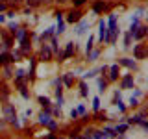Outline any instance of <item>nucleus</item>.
<instances>
[{
	"label": "nucleus",
	"instance_id": "obj_1",
	"mask_svg": "<svg viewBox=\"0 0 148 139\" xmlns=\"http://www.w3.org/2000/svg\"><path fill=\"white\" fill-rule=\"evenodd\" d=\"M4 115H6V119L9 120V124H13V126H21V122L17 120V115H15L13 106H9V104L4 106Z\"/></svg>",
	"mask_w": 148,
	"mask_h": 139
},
{
	"label": "nucleus",
	"instance_id": "obj_2",
	"mask_svg": "<svg viewBox=\"0 0 148 139\" xmlns=\"http://www.w3.org/2000/svg\"><path fill=\"white\" fill-rule=\"evenodd\" d=\"M82 21V11L78 8L71 9V11L67 13V22H71V24H74V22H80Z\"/></svg>",
	"mask_w": 148,
	"mask_h": 139
},
{
	"label": "nucleus",
	"instance_id": "obj_3",
	"mask_svg": "<svg viewBox=\"0 0 148 139\" xmlns=\"http://www.w3.org/2000/svg\"><path fill=\"white\" fill-rule=\"evenodd\" d=\"M98 39L102 43H106V39H108V22L106 21L98 22Z\"/></svg>",
	"mask_w": 148,
	"mask_h": 139
},
{
	"label": "nucleus",
	"instance_id": "obj_4",
	"mask_svg": "<svg viewBox=\"0 0 148 139\" xmlns=\"http://www.w3.org/2000/svg\"><path fill=\"white\" fill-rule=\"evenodd\" d=\"M72 54H74V43H67V46H65V52L59 54V58H61V61H63V59L72 58Z\"/></svg>",
	"mask_w": 148,
	"mask_h": 139
},
{
	"label": "nucleus",
	"instance_id": "obj_5",
	"mask_svg": "<svg viewBox=\"0 0 148 139\" xmlns=\"http://www.w3.org/2000/svg\"><path fill=\"white\" fill-rule=\"evenodd\" d=\"M108 9V4L104 2V0H96L95 4H92V11L95 13H102V11H106Z\"/></svg>",
	"mask_w": 148,
	"mask_h": 139
},
{
	"label": "nucleus",
	"instance_id": "obj_6",
	"mask_svg": "<svg viewBox=\"0 0 148 139\" xmlns=\"http://www.w3.org/2000/svg\"><path fill=\"white\" fill-rule=\"evenodd\" d=\"M50 58H52V48H50L48 45H43V48H41V59H43V61H48Z\"/></svg>",
	"mask_w": 148,
	"mask_h": 139
},
{
	"label": "nucleus",
	"instance_id": "obj_7",
	"mask_svg": "<svg viewBox=\"0 0 148 139\" xmlns=\"http://www.w3.org/2000/svg\"><path fill=\"white\" fill-rule=\"evenodd\" d=\"M119 65H122V67H128V69H133V71L137 69V63L132 61L130 58H120V59H119Z\"/></svg>",
	"mask_w": 148,
	"mask_h": 139
},
{
	"label": "nucleus",
	"instance_id": "obj_8",
	"mask_svg": "<svg viewBox=\"0 0 148 139\" xmlns=\"http://www.w3.org/2000/svg\"><path fill=\"white\" fill-rule=\"evenodd\" d=\"M113 104L119 108V111H120V113H124V111H126V106H124V102L120 100V93H119V91L115 93V100H113Z\"/></svg>",
	"mask_w": 148,
	"mask_h": 139
},
{
	"label": "nucleus",
	"instance_id": "obj_9",
	"mask_svg": "<svg viewBox=\"0 0 148 139\" xmlns=\"http://www.w3.org/2000/svg\"><path fill=\"white\" fill-rule=\"evenodd\" d=\"M35 65H37V59L32 58V61H30V71H28V74H26V80H34V78H35Z\"/></svg>",
	"mask_w": 148,
	"mask_h": 139
},
{
	"label": "nucleus",
	"instance_id": "obj_10",
	"mask_svg": "<svg viewBox=\"0 0 148 139\" xmlns=\"http://www.w3.org/2000/svg\"><path fill=\"white\" fill-rule=\"evenodd\" d=\"M146 30H148L146 26H141V24H139V28H137V30H135V34H133L132 37H133V39H137V41H141L143 37L146 35Z\"/></svg>",
	"mask_w": 148,
	"mask_h": 139
},
{
	"label": "nucleus",
	"instance_id": "obj_11",
	"mask_svg": "<svg viewBox=\"0 0 148 139\" xmlns=\"http://www.w3.org/2000/svg\"><path fill=\"white\" fill-rule=\"evenodd\" d=\"M120 85H122V89H130V87H133V76H132V74L124 76L122 82H120Z\"/></svg>",
	"mask_w": 148,
	"mask_h": 139
},
{
	"label": "nucleus",
	"instance_id": "obj_12",
	"mask_svg": "<svg viewBox=\"0 0 148 139\" xmlns=\"http://www.w3.org/2000/svg\"><path fill=\"white\" fill-rule=\"evenodd\" d=\"M8 63H13L11 54H8V52H0V65H8Z\"/></svg>",
	"mask_w": 148,
	"mask_h": 139
},
{
	"label": "nucleus",
	"instance_id": "obj_13",
	"mask_svg": "<svg viewBox=\"0 0 148 139\" xmlns=\"http://www.w3.org/2000/svg\"><path fill=\"white\" fill-rule=\"evenodd\" d=\"M50 120H52V119H50V111L48 109H45L43 113H39V122L41 124H48Z\"/></svg>",
	"mask_w": 148,
	"mask_h": 139
},
{
	"label": "nucleus",
	"instance_id": "obj_14",
	"mask_svg": "<svg viewBox=\"0 0 148 139\" xmlns=\"http://www.w3.org/2000/svg\"><path fill=\"white\" fill-rule=\"evenodd\" d=\"M30 46H32V45H30V39H28V35L24 37V39H21V52H22V54H26L28 50H30Z\"/></svg>",
	"mask_w": 148,
	"mask_h": 139
},
{
	"label": "nucleus",
	"instance_id": "obj_15",
	"mask_svg": "<svg viewBox=\"0 0 148 139\" xmlns=\"http://www.w3.org/2000/svg\"><path fill=\"white\" fill-rule=\"evenodd\" d=\"M119 78V65H111L109 67V80L113 82V80H117Z\"/></svg>",
	"mask_w": 148,
	"mask_h": 139
},
{
	"label": "nucleus",
	"instance_id": "obj_16",
	"mask_svg": "<svg viewBox=\"0 0 148 139\" xmlns=\"http://www.w3.org/2000/svg\"><path fill=\"white\" fill-rule=\"evenodd\" d=\"M133 54H135L137 59H143V58H145V48H143V45H135V48H133Z\"/></svg>",
	"mask_w": 148,
	"mask_h": 139
},
{
	"label": "nucleus",
	"instance_id": "obj_17",
	"mask_svg": "<svg viewBox=\"0 0 148 139\" xmlns=\"http://www.w3.org/2000/svg\"><path fill=\"white\" fill-rule=\"evenodd\" d=\"M143 119H145V115H143V113H139V115H133V117H128L126 120H128V124H139Z\"/></svg>",
	"mask_w": 148,
	"mask_h": 139
},
{
	"label": "nucleus",
	"instance_id": "obj_18",
	"mask_svg": "<svg viewBox=\"0 0 148 139\" xmlns=\"http://www.w3.org/2000/svg\"><path fill=\"white\" fill-rule=\"evenodd\" d=\"M13 35H15L17 39L21 41V39H24V37L28 35V32H26V28H17V30H15V34H13Z\"/></svg>",
	"mask_w": 148,
	"mask_h": 139
},
{
	"label": "nucleus",
	"instance_id": "obj_19",
	"mask_svg": "<svg viewBox=\"0 0 148 139\" xmlns=\"http://www.w3.org/2000/svg\"><path fill=\"white\" fill-rule=\"evenodd\" d=\"M87 26H89V22H85V21H82L80 22V26L76 28V34L78 35H82V34H85V30H87Z\"/></svg>",
	"mask_w": 148,
	"mask_h": 139
},
{
	"label": "nucleus",
	"instance_id": "obj_20",
	"mask_svg": "<svg viewBox=\"0 0 148 139\" xmlns=\"http://www.w3.org/2000/svg\"><path fill=\"white\" fill-rule=\"evenodd\" d=\"M13 46V37H4V43H2V50H8Z\"/></svg>",
	"mask_w": 148,
	"mask_h": 139
},
{
	"label": "nucleus",
	"instance_id": "obj_21",
	"mask_svg": "<svg viewBox=\"0 0 148 139\" xmlns=\"http://www.w3.org/2000/svg\"><path fill=\"white\" fill-rule=\"evenodd\" d=\"M39 104L43 106L45 109H48V111H50V98H46V96H39Z\"/></svg>",
	"mask_w": 148,
	"mask_h": 139
},
{
	"label": "nucleus",
	"instance_id": "obj_22",
	"mask_svg": "<svg viewBox=\"0 0 148 139\" xmlns=\"http://www.w3.org/2000/svg\"><path fill=\"white\" fill-rule=\"evenodd\" d=\"M54 32H56V28H48V30H45L43 35H41V39H48V37H52Z\"/></svg>",
	"mask_w": 148,
	"mask_h": 139
},
{
	"label": "nucleus",
	"instance_id": "obj_23",
	"mask_svg": "<svg viewBox=\"0 0 148 139\" xmlns=\"http://www.w3.org/2000/svg\"><path fill=\"white\" fill-rule=\"evenodd\" d=\"M18 91H21V95L24 96V98H30V93L26 91V85H24V83H18Z\"/></svg>",
	"mask_w": 148,
	"mask_h": 139
},
{
	"label": "nucleus",
	"instance_id": "obj_24",
	"mask_svg": "<svg viewBox=\"0 0 148 139\" xmlns=\"http://www.w3.org/2000/svg\"><path fill=\"white\" fill-rule=\"evenodd\" d=\"M98 72H100V69H92V71H89L87 74H83V80H87V78H95Z\"/></svg>",
	"mask_w": 148,
	"mask_h": 139
},
{
	"label": "nucleus",
	"instance_id": "obj_25",
	"mask_svg": "<svg viewBox=\"0 0 148 139\" xmlns=\"http://www.w3.org/2000/svg\"><path fill=\"white\" fill-rule=\"evenodd\" d=\"M92 139H108V133L106 132H95L92 133Z\"/></svg>",
	"mask_w": 148,
	"mask_h": 139
},
{
	"label": "nucleus",
	"instance_id": "obj_26",
	"mask_svg": "<svg viewBox=\"0 0 148 139\" xmlns=\"http://www.w3.org/2000/svg\"><path fill=\"white\" fill-rule=\"evenodd\" d=\"M106 87H108V82H106V80H98V93H104Z\"/></svg>",
	"mask_w": 148,
	"mask_h": 139
},
{
	"label": "nucleus",
	"instance_id": "obj_27",
	"mask_svg": "<svg viewBox=\"0 0 148 139\" xmlns=\"http://www.w3.org/2000/svg\"><path fill=\"white\" fill-rule=\"evenodd\" d=\"M98 56H100V52H98V50H91V52H89V54H87V58H89V59H91V61H95V59H96V58H98Z\"/></svg>",
	"mask_w": 148,
	"mask_h": 139
},
{
	"label": "nucleus",
	"instance_id": "obj_28",
	"mask_svg": "<svg viewBox=\"0 0 148 139\" xmlns=\"http://www.w3.org/2000/svg\"><path fill=\"white\" fill-rule=\"evenodd\" d=\"M92 109H95V111L100 109V98H98V96H95V98H92Z\"/></svg>",
	"mask_w": 148,
	"mask_h": 139
},
{
	"label": "nucleus",
	"instance_id": "obj_29",
	"mask_svg": "<svg viewBox=\"0 0 148 139\" xmlns=\"http://www.w3.org/2000/svg\"><path fill=\"white\" fill-rule=\"evenodd\" d=\"M126 130H128V124H120V126L115 128V133H124Z\"/></svg>",
	"mask_w": 148,
	"mask_h": 139
},
{
	"label": "nucleus",
	"instance_id": "obj_30",
	"mask_svg": "<svg viewBox=\"0 0 148 139\" xmlns=\"http://www.w3.org/2000/svg\"><path fill=\"white\" fill-rule=\"evenodd\" d=\"M132 39H133V37H132V34L128 32V34L124 35V46H130V45H132Z\"/></svg>",
	"mask_w": 148,
	"mask_h": 139
},
{
	"label": "nucleus",
	"instance_id": "obj_31",
	"mask_svg": "<svg viewBox=\"0 0 148 139\" xmlns=\"http://www.w3.org/2000/svg\"><path fill=\"white\" fill-rule=\"evenodd\" d=\"M63 83H65V85H69V87L72 85V76H71V74H65V78H63Z\"/></svg>",
	"mask_w": 148,
	"mask_h": 139
},
{
	"label": "nucleus",
	"instance_id": "obj_32",
	"mask_svg": "<svg viewBox=\"0 0 148 139\" xmlns=\"http://www.w3.org/2000/svg\"><path fill=\"white\" fill-rule=\"evenodd\" d=\"M80 95L82 96H87V85H85V82L80 83Z\"/></svg>",
	"mask_w": 148,
	"mask_h": 139
},
{
	"label": "nucleus",
	"instance_id": "obj_33",
	"mask_svg": "<svg viewBox=\"0 0 148 139\" xmlns=\"http://www.w3.org/2000/svg\"><path fill=\"white\" fill-rule=\"evenodd\" d=\"M92 41H95V39H92V37H89V41H87V46H85V52H87V54L92 50Z\"/></svg>",
	"mask_w": 148,
	"mask_h": 139
},
{
	"label": "nucleus",
	"instance_id": "obj_34",
	"mask_svg": "<svg viewBox=\"0 0 148 139\" xmlns=\"http://www.w3.org/2000/svg\"><path fill=\"white\" fill-rule=\"evenodd\" d=\"M46 126H48L50 130H52V132H56V130H58V124H56V120H50V122L46 124Z\"/></svg>",
	"mask_w": 148,
	"mask_h": 139
},
{
	"label": "nucleus",
	"instance_id": "obj_35",
	"mask_svg": "<svg viewBox=\"0 0 148 139\" xmlns=\"http://www.w3.org/2000/svg\"><path fill=\"white\" fill-rule=\"evenodd\" d=\"M87 0H72V4H74V8H80V6H83Z\"/></svg>",
	"mask_w": 148,
	"mask_h": 139
},
{
	"label": "nucleus",
	"instance_id": "obj_36",
	"mask_svg": "<svg viewBox=\"0 0 148 139\" xmlns=\"http://www.w3.org/2000/svg\"><path fill=\"white\" fill-rule=\"evenodd\" d=\"M39 4H41V0H28V6H32V8L39 6Z\"/></svg>",
	"mask_w": 148,
	"mask_h": 139
},
{
	"label": "nucleus",
	"instance_id": "obj_37",
	"mask_svg": "<svg viewBox=\"0 0 148 139\" xmlns=\"http://www.w3.org/2000/svg\"><path fill=\"white\" fill-rule=\"evenodd\" d=\"M76 111H78V115H83V113H85V106H83V104H80Z\"/></svg>",
	"mask_w": 148,
	"mask_h": 139
},
{
	"label": "nucleus",
	"instance_id": "obj_38",
	"mask_svg": "<svg viewBox=\"0 0 148 139\" xmlns=\"http://www.w3.org/2000/svg\"><path fill=\"white\" fill-rule=\"evenodd\" d=\"M6 67V76H13V72H11V67L9 65H4Z\"/></svg>",
	"mask_w": 148,
	"mask_h": 139
},
{
	"label": "nucleus",
	"instance_id": "obj_39",
	"mask_svg": "<svg viewBox=\"0 0 148 139\" xmlns=\"http://www.w3.org/2000/svg\"><path fill=\"white\" fill-rule=\"evenodd\" d=\"M52 50L58 52V41H56V39H52Z\"/></svg>",
	"mask_w": 148,
	"mask_h": 139
},
{
	"label": "nucleus",
	"instance_id": "obj_40",
	"mask_svg": "<svg viewBox=\"0 0 148 139\" xmlns=\"http://www.w3.org/2000/svg\"><path fill=\"white\" fill-rule=\"evenodd\" d=\"M45 139H58L56 133H48V136H45Z\"/></svg>",
	"mask_w": 148,
	"mask_h": 139
},
{
	"label": "nucleus",
	"instance_id": "obj_41",
	"mask_svg": "<svg viewBox=\"0 0 148 139\" xmlns=\"http://www.w3.org/2000/svg\"><path fill=\"white\" fill-rule=\"evenodd\" d=\"M71 117H72V119H78V111H76V109L71 111Z\"/></svg>",
	"mask_w": 148,
	"mask_h": 139
},
{
	"label": "nucleus",
	"instance_id": "obj_42",
	"mask_svg": "<svg viewBox=\"0 0 148 139\" xmlns=\"http://www.w3.org/2000/svg\"><path fill=\"white\" fill-rule=\"evenodd\" d=\"M96 119H98V120H106V115L104 113H98V115H96Z\"/></svg>",
	"mask_w": 148,
	"mask_h": 139
},
{
	"label": "nucleus",
	"instance_id": "obj_43",
	"mask_svg": "<svg viewBox=\"0 0 148 139\" xmlns=\"http://www.w3.org/2000/svg\"><path fill=\"white\" fill-rule=\"evenodd\" d=\"M139 124H141V126H143V128H148V122H146V120H145V119H143V120H141V122H139Z\"/></svg>",
	"mask_w": 148,
	"mask_h": 139
},
{
	"label": "nucleus",
	"instance_id": "obj_44",
	"mask_svg": "<svg viewBox=\"0 0 148 139\" xmlns=\"http://www.w3.org/2000/svg\"><path fill=\"white\" fill-rule=\"evenodd\" d=\"M130 104H132V106H135V104H137V98H133V96H132V98H130Z\"/></svg>",
	"mask_w": 148,
	"mask_h": 139
},
{
	"label": "nucleus",
	"instance_id": "obj_45",
	"mask_svg": "<svg viewBox=\"0 0 148 139\" xmlns=\"http://www.w3.org/2000/svg\"><path fill=\"white\" fill-rule=\"evenodd\" d=\"M6 9V2H0V11H4Z\"/></svg>",
	"mask_w": 148,
	"mask_h": 139
},
{
	"label": "nucleus",
	"instance_id": "obj_46",
	"mask_svg": "<svg viewBox=\"0 0 148 139\" xmlns=\"http://www.w3.org/2000/svg\"><path fill=\"white\" fill-rule=\"evenodd\" d=\"M4 21H6V17H4V15H0V22H4Z\"/></svg>",
	"mask_w": 148,
	"mask_h": 139
},
{
	"label": "nucleus",
	"instance_id": "obj_47",
	"mask_svg": "<svg viewBox=\"0 0 148 139\" xmlns=\"http://www.w3.org/2000/svg\"><path fill=\"white\" fill-rule=\"evenodd\" d=\"M2 89H4V85H2V83H0V93H2Z\"/></svg>",
	"mask_w": 148,
	"mask_h": 139
},
{
	"label": "nucleus",
	"instance_id": "obj_48",
	"mask_svg": "<svg viewBox=\"0 0 148 139\" xmlns=\"http://www.w3.org/2000/svg\"><path fill=\"white\" fill-rule=\"evenodd\" d=\"M11 2H15V4H17V2H21V0H11Z\"/></svg>",
	"mask_w": 148,
	"mask_h": 139
},
{
	"label": "nucleus",
	"instance_id": "obj_49",
	"mask_svg": "<svg viewBox=\"0 0 148 139\" xmlns=\"http://www.w3.org/2000/svg\"><path fill=\"white\" fill-rule=\"evenodd\" d=\"M85 139H92V137H89V136H87V137H85Z\"/></svg>",
	"mask_w": 148,
	"mask_h": 139
},
{
	"label": "nucleus",
	"instance_id": "obj_50",
	"mask_svg": "<svg viewBox=\"0 0 148 139\" xmlns=\"http://www.w3.org/2000/svg\"><path fill=\"white\" fill-rule=\"evenodd\" d=\"M46 2H50V0H46Z\"/></svg>",
	"mask_w": 148,
	"mask_h": 139
},
{
	"label": "nucleus",
	"instance_id": "obj_51",
	"mask_svg": "<svg viewBox=\"0 0 148 139\" xmlns=\"http://www.w3.org/2000/svg\"><path fill=\"white\" fill-rule=\"evenodd\" d=\"M2 2H4V0H2Z\"/></svg>",
	"mask_w": 148,
	"mask_h": 139
}]
</instances>
